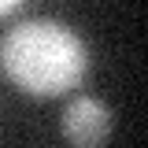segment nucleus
<instances>
[{
	"mask_svg": "<svg viewBox=\"0 0 148 148\" xmlns=\"http://www.w3.org/2000/svg\"><path fill=\"white\" fill-rule=\"evenodd\" d=\"M11 11H18V0H0V15H11Z\"/></svg>",
	"mask_w": 148,
	"mask_h": 148,
	"instance_id": "obj_3",
	"label": "nucleus"
},
{
	"mask_svg": "<svg viewBox=\"0 0 148 148\" xmlns=\"http://www.w3.org/2000/svg\"><path fill=\"white\" fill-rule=\"evenodd\" d=\"M63 137L74 148H100L111 137V108L96 96H74L63 111Z\"/></svg>",
	"mask_w": 148,
	"mask_h": 148,
	"instance_id": "obj_2",
	"label": "nucleus"
},
{
	"mask_svg": "<svg viewBox=\"0 0 148 148\" xmlns=\"http://www.w3.org/2000/svg\"><path fill=\"white\" fill-rule=\"evenodd\" d=\"M89 67L85 41L67 22L22 18L0 37V71L30 96H59L74 89Z\"/></svg>",
	"mask_w": 148,
	"mask_h": 148,
	"instance_id": "obj_1",
	"label": "nucleus"
}]
</instances>
